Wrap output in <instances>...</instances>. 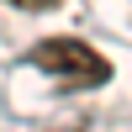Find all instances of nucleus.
<instances>
[{
  "label": "nucleus",
  "instance_id": "nucleus-1",
  "mask_svg": "<svg viewBox=\"0 0 132 132\" xmlns=\"http://www.w3.org/2000/svg\"><path fill=\"white\" fill-rule=\"evenodd\" d=\"M32 63L42 74H53V79H63V85H85V90H95V85L111 79V58L95 53L79 37H42L32 48Z\"/></svg>",
  "mask_w": 132,
  "mask_h": 132
},
{
  "label": "nucleus",
  "instance_id": "nucleus-2",
  "mask_svg": "<svg viewBox=\"0 0 132 132\" xmlns=\"http://www.w3.org/2000/svg\"><path fill=\"white\" fill-rule=\"evenodd\" d=\"M5 5H16V11H58L63 0H5Z\"/></svg>",
  "mask_w": 132,
  "mask_h": 132
}]
</instances>
